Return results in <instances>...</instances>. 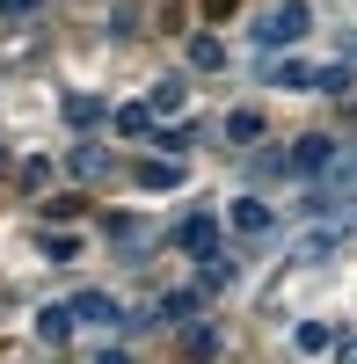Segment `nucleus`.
<instances>
[{"label": "nucleus", "mask_w": 357, "mask_h": 364, "mask_svg": "<svg viewBox=\"0 0 357 364\" xmlns=\"http://www.w3.org/2000/svg\"><path fill=\"white\" fill-rule=\"evenodd\" d=\"M307 29H314V8H307V0H277L270 15H255V44H262V51H284V44H299Z\"/></svg>", "instance_id": "1"}, {"label": "nucleus", "mask_w": 357, "mask_h": 364, "mask_svg": "<svg viewBox=\"0 0 357 364\" xmlns=\"http://www.w3.org/2000/svg\"><path fill=\"white\" fill-rule=\"evenodd\" d=\"M66 306H73V321H80V328H124V306H117L110 291H73Z\"/></svg>", "instance_id": "2"}, {"label": "nucleus", "mask_w": 357, "mask_h": 364, "mask_svg": "<svg viewBox=\"0 0 357 364\" xmlns=\"http://www.w3.org/2000/svg\"><path fill=\"white\" fill-rule=\"evenodd\" d=\"M168 240H175L183 255H212V248H219V219H212V211H190V219L175 226Z\"/></svg>", "instance_id": "3"}, {"label": "nucleus", "mask_w": 357, "mask_h": 364, "mask_svg": "<svg viewBox=\"0 0 357 364\" xmlns=\"http://www.w3.org/2000/svg\"><path fill=\"white\" fill-rule=\"evenodd\" d=\"M329 161H336V139H329V132H307L299 146H292V175H307V182L329 168Z\"/></svg>", "instance_id": "4"}, {"label": "nucleus", "mask_w": 357, "mask_h": 364, "mask_svg": "<svg viewBox=\"0 0 357 364\" xmlns=\"http://www.w3.org/2000/svg\"><path fill=\"white\" fill-rule=\"evenodd\" d=\"M183 350H190V364H219L226 357V336L212 321H183Z\"/></svg>", "instance_id": "5"}, {"label": "nucleus", "mask_w": 357, "mask_h": 364, "mask_svg": "<svg viewBox=\"0 0 357 364\" xmlns=\"http://www.w3.org/2000/svg\"><path fill=\"white\" fill-rule=\"evenodd\" d=\"M226 226H233V233H270L277 211L262 204V197H233V204H226Z\"/></svg>", "instance_id": "6"}, {"label": "nucleus", "mask_w": 357, "mask_h": 364, "mask_svg": "<svg viewBox=\"0 0 357 364\" xmlns=\"http://www.w3.org/2000/svg\"><path fill=\"white\" fill-rule=\"evenodd\" d=\"M219 124H226V146H241V154H255L262 132H270V124H262V109H226Z\"/></svg>", "instance_id": "7"}, {"label": "nucleus", "mask_w": 357, "mask_h": 364, "mask_svg": "<svg viewBox=\"0 0 357 364\" xmlns=\"http://www.w3.org/2000/svg\"><path fill=\"white\" fill-rule=\"evenodd\" d=\"M262 80H270V87H314V66H307V58H284V51H270Z\"/></svg>", "instance_id": "8"}, {"label": "nucleus", "mask_w": 357, "mask_h": 364, "mask_svg": "<svg viewBox=\"0 0 357 364\" xmlns=\"http://www.w3.org/2000/svg\"><path fill=\"white\" fill-rule=\"evenodd\" d=\"M73 328H80L73 306H44V314H37V336H44L51 350H66V343H73Z\"/></svg>", "instance_id": "9"}, {"label": "nucleus", "mask_w": 357, "mask_h": 364, "mask_svg": "<svg viewBox=\"0 0 357 364\" xmlns=\"http://www.w3.org/2000/svg\"><path fill=\"white\" fill-rule=\"evenodd\" d=\"M110 124L124 132V139H154V109H146V102H117V109H110Z\"/></svg>", "instance_id": "10"}, {"label": "nucleus", "mask_w": 357, "mask_h": 364, "mask_svg": "<svg viewBox=\"0 0 357 364\" xmlns=\"http://www.w3.org/2000/svg\"><path fill=\"white\" fill-rule=\"evenodd\" d=\"M110 168H117V161H110V154H102V146H80V154H73V161H66V175H80V182H102V175H110Z\"/></svg>", "instance_id": "11"}, {"label": "nucleus", "mask_w": 357, "mask_h": 364, "mask_svg": "<svg viewBox=\"0 0 357 364\" xmlns=\"http://www.w3.org/2000/svg\"><path fill=\"white\" fill-rule=\"evenodd\" d=\"M197 306H204V291H197V284H190V291H168V299H161V321L183 328V321H197Z\"/></svg>", "instance_id": "12"}, {"label": "nucleus", "mask_w": 357, "mask_h": 364, "mask_svg": "<svg viewBox=\"0 0 357 364\" xmlns=\"http://www.w3.org/2000/svg\"><path fill=\"white\" fill-rule=\"evenodd\" d=\"M197 262H204V269H197V291H226V284H233V262H226L219 248H212V255H197Z\"/></svg>", "instance_id": "13"}, {"label": "nucleus", "mask_w": 357, "mask_h": 364, "mask_svg": "<svg viewBox=\"0 0 357 364\" xmlns=\"http://www.w3.org/2000/svg\"><path fill=\"white\" fill-rule=\"evenodd\" d=\"M183 102H190V95H183V80H161L154 95H146V109H154V117H183Z\"/></svg>", "instance_id": "14"}, {"label": "nucleus", "mask_w": 357, "mask_h": 364, "mask_svg": "<svg viewBox=\"0 0 357 364\" xmlns=\"http://www.w3.org/2000/svg\"><path fill=\"white\" fill-rule=\"evenodd\" d=\"M190 66H197V73H219V66H226V44H219V37H190Z\"/></svg>", "instance_id": "15"}, {"label": "nucleus", "mask_w": 357, "mask_h": 364, "mask_svg": "<svg viewBox=\"0 0 357 364\" xmlns=\"http://www.w3.org/2000/svg\"><path fill=\"white\" fill-rule=\"evenodd\" d=\"M175 182H183L175 161H146V168H139V190H175Z\"/></svg>", "instance_id": "16"}, {"label": "nucleus", "mask_w": 357, "mask_h": 364, "mask_svg": "<svg viewBox=\"0 0 357 364\" xmlns=\"http://www.w3.org/2000/svg\"><path fill=\"white\" fill-rule=\"evenodd\" d=\"M66 117H73V132H95L102 124V102L95 95H66Z\"/></svg>", "instance_id": "17"}, {"label": "nucleus", "mask_w": 357, "mask_h": 364, "mask_svg": "<svg viewBox=\"0 0 357 364\" xmlns=\"http://www.w3.org/2000/svg\"><path fill=\"white\" fill-rule=\"evenodd\" d=\"M314 87H321V95H350L357 73H350V66H314Z\"/></svg>", "instance_id": "18"}, {"label": "nucleus", "mask_w": 357, "mask_h": 364, "mask_svg": "<svg viewBox=\"0 0 357 364\" xmlns=\"http://www.w3.org/2000/svg\"><path fill=\"white\" fill-rule=\"evenodd\" d=\"M292 343H299L307 357H321V350H336V328H321V321H307V328H299V336H292Z\"/></svg>", "instance_id": "19"}, {"label": "nucleus", "mask_w": 357, "mask_h": 364, "mask_svg": "<svg viewBox=\"0 0 357 364\" xmlns=\"http://www.w3.org/2000/svg\"><path fill=\"white\" fill-rule=\"evenodd\" d=\"M37 248H44V262H73V255H80V240H73V233H44Z\"/></svg>", "instance_id": "20"}, {"label": "nucleus", "mask_w": 357, "mask_h": 364, "mask_svg": "<svg viewBox=\"0 0 357 364\" xmlns=\"http://www.w3.org/2000/svg\"><path fill=\"white\" fill-rule=\"evenodd\" d=\"M255 175H262V182H284V175H292V154H262Z\"/></svg>", "instance_id": "21"}, {"label": "nucleus", "mask_w": 357, "mask_h": 364, "mask_svg": "<svg viewBox=\"0 0 357 364\" xmlns=\"http://www.w3.org/2000/svg\"><path fill=\"white\" fill-rule=\"evenodd\" d=\"M37 8H44V0H0V15H8V22H29Z\"/></svg>", "instance_id": "22"}, {"label": "nucleus", "mask_w": 357, "mask_h": 364, "mask_svg": "<svg viewBox=\"0 0 357 364\" xmlns=\"http://www.w3.org/2000/svg\"><path fill=\"white\" fill-rule=\"evenodd\" d=\"M204 15H212V22H219V15H233V0H204Z\"/></svg>", "instance_id": "23"}, {"label": "nucleus", "mask_w": 357, "mask_h": 364, "mask_svg": "<svg viewBox=\"0 0 357 364\" xmlns=\"http://www.w3.org/2000/svg\"><path fill=\"white\" fill-rule=\"evenodd\" d=\"M95 364H132V357H124V350H102V357H95Z\"/></svg>", "instance_id": "24"}, {"label": "nucleus", "mask_w": 357, "mask_h": 364, "mask_svg": "<svg viewBox=\"0 0 357 364\" xmlns=\"http://www.w3.org/2000/svg\"><path fill=\"white\" fill-rule=\"evenodd\" d=\"M336 364H357V343H343V350H336Z\"/></svg>", "instance_id": "25"}]
</instances>
